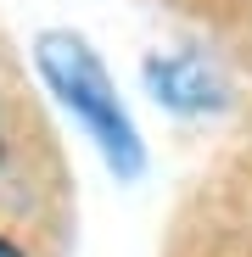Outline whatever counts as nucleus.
<instances>
[{
  "label": "nucleus",
  "instance_id": "nucleus-2",
  "mask_svg": "<svg viewBox=\"0 0 252 257\" xmlns=\"http://www.w3.org/2000/svg\"><path fill=\"white\" fill-rule=\"evenodd\" d=\"M0 185H28L34 196H56L67 185L62 168V146L51 135L45 112H39L28 78L17 67V56L0 39Z\"/></svg>",
  "mask_w": 252,
  "mask_h": 257
},
{
  "label": "nucleus",
  "instance_id": "nucleus-4",
  "mask_svg": "<svg viewBox=\"0 0 252 257\" xmlns=\"http://www.w3.org/2000/svg\"><path fill=\"white\" fill-rule=\"evenodd\" d=\"M0 257H34V240H23L12 224H0Z\"/></svg>",
  "mask_w": 252,
  "mask_h": 257
},
{
  "label": "nucleus",
  "instance_id": "nucleus-1",
  "mask_svg": "<svg viewBox=\"0 0 252 257\" xmlns=\"http://www.w3.org/2000/svg\"><path fill=\"white\" fill-rule=\"evenodd\" d=\"M34 73L78 117V128L96 140V151L107 157L112 174L118 179H140V168H146L140 128H135L129 106L118 101V84H112L107 62L90 51V39L73 34V28H39L34 34Z\"/></svg>",
  "mask_w": 252,
  "mask_h": 257
},
{
  "label": "nucleus",
  "instance_id": "nucleus-3",
  "mask_svg": "<svg viewBox=\"0 0 252 257\" xmlns=\"http://www.w3.org/2000/svg\"><path fill=\"white\" fill-rule=\"evenodd\" d=\"M140 78L157 95V106L180 112V117H213L230 106V78L202 51H151L140 62Z\"/></svg>",
  "mask_w": 252,
  "mask_h": 257
}]
</instances>
